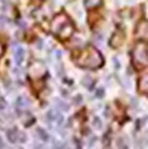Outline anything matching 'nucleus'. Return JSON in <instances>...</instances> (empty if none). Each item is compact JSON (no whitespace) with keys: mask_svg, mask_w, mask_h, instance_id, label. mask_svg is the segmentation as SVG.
Returning a JSON list of instances; mask_svg holds the SVG:
<instances>
[{"mask_svg":"<svg viewBox=\"0 0 148 149\" xmlns=\"http://www.w3.org/2000/svg\"><path fill=\"white\" fill-rule=\"evenodd\" d=\"M77 64L82 68L95 69L103 65V57L96 49L90 45L83 52L80 53Z\"/></svg>","mask_w":148,"mask_h":149,"instance_id":"f257e3e1","label":"nucleus"},{"mask_svg":"<svg viewBox=\"0 0 148 149\" xmlns=\"http://www.w3.org/2000/svg\"><path fill=\"white\" fill-rule=\"evenodd\" d=\"M75 30L71 19L65 14H59L52 21V31L62 40H66L71 37Z\"/></svg>","mask_w":148,"mask_h":149,"instance_id":"f03ea898","label":"nucleus"},{"mask_svg":"<svg viewBox=\"0 0 148 149\" xmlns=\"http://www.w3.org/2000/svg\"><path fill=\"white\" fill-rule=\"evenodd\" d=\"M133 56V64L136 67V69H140L142 67H145L148 65V53H147V45L140 42L137 43L135 49L132 53Z\"/></svg>","mask_w":148,"mask_h":149,"instance_id":"7ed1b4c3","label":"nucleus"},{"mask_svg":"<svg viewBox=\"0 0 148 149\" xmlns=\"http://www.w3.org/2000/svg\"><path fill=\"white\" fill-rule=\"evenodd\" d=\"M36 66H37L36 63H34L29 68V74L33 77V78H35V77H36V78H39V77L42 76L43 72H45V68H43V66H41L40 68L36 67Z\"/></svg>","mask_w":148,"mask_h":149,"instance_id":"20e7f679","label":"nucleus"},{"mask_svg":"<svg viewBox=\"0 0 148 149\" xmlns=\"http://www.w3.org/2000/svg\"><path fill=\"white\" fill-rule=\"evenodd\" d=\"M7 137L9 142L12 143V144H15L19 141V132L14 129H10L9 131H7Z\"/></svg>","mask_w":148,"mask_h":149,"instance_id":"39448f33","label":"nucleus"},{"mask_svg":"<svg viewBox=\"0 0 148 149\" xmlns=\"http://www.w3.org/2000/svg\"><path fill=\"white\" fill-rule=\"evenodd\" d=\"M24 56H25V51L23 48H17L16 51L14 53V58H15V63L17 65H21L24 60Z\"/></svg>","mask_w":148,"mask_h":149,"instance_id":"423d86ee","label":"nucleus"},{"mask_svg":"<svg viewBox=\"0 0 148 149\" xmlns=\"http://www.w3.org/2000/svg\"><path fill=\"white\" fill-rule=\"evenodd\" d=\"M140 91L143 93H148V74H145L140 80Z\"/></svg>","mask_w":148,"mask_h":149,"instance_id":"0eeeda50","label":"nucleus"},{"mask_svg":"<svg viewBox=\"0 0 148 149\" xmlns=\"http://www.w3.org/2000/svg\"><path fill=\"white\" fill-rule=\"evenodd\" d=\"M101 3H102V0H84V6L88 9L100 7Z\"/></svg>","mask_w":148,"mask_h":149,"instance_id":"6e6552de","label":"nucleus"},{"mask_svg":"<svg viewBox=\"0 0 148 149\" xmlns=\"http://www.w3.org/2000/svg\"><path fill=\"white\" fill-rule=\"evenodd\" d=\"M37 134L39 135V137H40L42 141H45V142H48L49 141L48 133H47L43 129H41V127H37Z\"/></svg>","mask_w":148,"mask_h":149,"instance_id":"1a4fd4ad","label":"nucleus"},{"mask_svg":"<svg viewBox=\"0 0 148 149\" xmlns=\"http://www.w3.org/2000/svg\"><path fill=\"white\" fill-rule=\"evenodd\" d=\"M59 116V112L54 111V110H49L48 113H47V118H48L49 121H55L56 118Z\"/></svg>","mask_w":148,"mask_h":149,"instance_id":"9d476101","label":"nucleus"},{"mask_svg":"<svg viewBox=\"0 0 148 149\" xmlns=\"http://www.w3.org/2000/svg\"><path fill=\"white\" fill-rule=\"evenodd\" d=\"M55 101L57 102V106H59V107L62 109V110H64V111H67V110L69 109V106H68L66 103H64V102H61L59 100H57V98H56Z\"/></svg>","mask_w":148,"mask_h":149,"instance_id":"9b49d317","label":"nucleus"},{"mask_svg":"<svg viewBox=\"0 0 148 149\" xmlns=\"http://www.w3.org/2000/svg\"><path fill=\"white\" fill-rule=\"evenodd\" d=\"M16 104H17V106L22 107V106H26V105L28 104V101L26 102L24 97H23V96H20V97H17V100H16Z\"/></svg>","mask_w":148,"mask_h":149,"instance_id":"f8f14e48","label":"nucleus"},{"mask_svg":"<svg viewBox=\"0 0 148 149\" xmlns=\"http://www.w3.org/2000/svg\"><path fill=\"white\" fill-rule=\"evenodd\" d=\"M93 125L96 127V129H102V121L100 120V118H95L94 121H93Z\"/></svg>","mask_w":148,"mask_h":149,"instance_id":"ddd939ff","label":"nucleus"},{"mask_svg":"<svg viewBox=\"0 0 148 149\" xmlns=\"http://www.w3.org/2000/svg\"><path fill=\"white\" fill-rule=\"evenodd\" d=\"M27 141V137H26V134L24 132H19V142L20 143H25Z\"/></svg>","mask_w":148,"mask_h":149,"instance_id":"4468645a","label":"nucleus"},{"mask_svg":"<svg viewBox=\"0 0 148 149\" xmlns=\"http://www.w3.org/2000/svg\"><path fill=\"white\" fill-rule=\"evenodd\" d=\"M73 102H74L75 105H78V104H81L82 102V96L81 95H77V96L74 97V100H73Z\"/></svg>","mask_w":148,"mask_h":149,"instance_id":"2eb2a0df","label":"nucleus"},{"mask_svg":"<svg viewBox=\"0 0 148 149\" xmlns=\"http://www.w3.org/2000/svg\"><path fill=\"white\" fill-rule=\"evenodd\" d=\"M103 95H104V90L103 89H98V90H96V96L97 97H103Z\"/></svg>","mask_w":148,"mask_h":149,"instance_id":"dca6fc26","label":"nucleus"},{"mask_svg":"<svg viewBox=\"0 0 148 149\" xmlns=\"http://www.w3.org/2000/svg\"><path fill=\"white\" fill-rule=\"evenodd\" d=\"M6 106H7L6 102H4L3 100H1V101H0V109H4L6 108Z\"/></svg>","mask_w":148,"mask_h":149,"instance_id":"f3484780","label":"nucleus"},{"mask_svg":"<svg viewBox=\"0 0 148 149\" xmlns=\"http://www.w3.org/2000/svg\"><path fill=\"white\" fill-rule=\"evenodd\" d=\"M3 53H4V48H3V45H2V43L0 42V57L3 55Z\"/></svg>","mask_w":148,"mask_h":149,"instance_id":"a211bd4d","label":"nucleus"},{"mask_svg":"<svg viewBox=\"0 0 148 149\" xmlns=\"http://www.w3.org/2000/svg\"><path fill=\"white\" fill-rule=\"evenodd\" d=\"M3 147H4V143H3V141H2L1 136H0V148H3Z\"/></svg>","mask_w":148,"mask_h":149,"instance_id":"6ab92c4d","label":"nucleus"},{"mask_svg":"<svg viewBox=\"0 0 148 149\" xmlns=\"http://www.w3.org/2000/svg\"><path fill=\"white\" fill-rule=\"evenodd\" d=\"M147 53H148V45H147Z\"/></svg>","mask_w":148,"mask_h":149,"instance_id":"aec40b11","label":"nucleus"}]
</instances>
